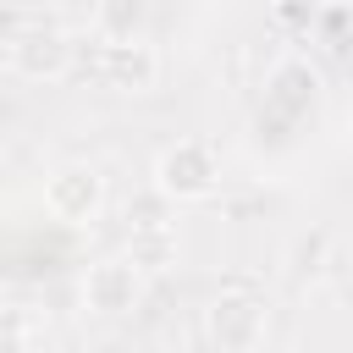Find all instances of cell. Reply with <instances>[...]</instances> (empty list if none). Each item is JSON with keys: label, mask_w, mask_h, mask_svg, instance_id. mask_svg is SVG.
Masks as SVG:
<instances>
[{"label": "cell", "mask_w": 353, "mask_h": 353, "mask_svg": "<svg viewBox=\"0 0 353 353\" xmlns=\"http://www.w3.org/2000/svg\"><path fill=\"white\" fill-rule=\"evenodd\" d=\"M215 182H221V165H215L210 143H199V138H182V143H171V149L154 160V188H160L165 199H176V204L210 199Z\"/></svg>", "instance_id": "6da1fadb"}, {"label": "cell", "mask_w": 353, "mask_h": 353, "mask_svg": "<svg viewBox=\"0 0 353 353\" xmlns=\"http://www.w3.org/2000/svg\"><path fill=\"white\" fill-rule=\"evenodd\" d=\"M210 336L221 353H259L265 342V298L254 287H226L210 309Z\"/></svg>", "instance_id": "7a4b0ae2"}, {"label": "cell", "mask_w": 353, "mask_h": 353, "mask_svg": "<svg viewBox=\"0 0 353 353\" xmlns=\"http://www.w3.org/2000/svg\"><path fill=\"white\" fill-rule=\"evenodd\" d=\"M99 204H105V182H99L94 165H61V171H50V182H44V210H50L55 221L83 226V221L99 215Z\"/></svg>", "instance_id": "3957f363"}, {"label": "cell", "mask_w": 353, "mask_h": 353, "mask_svg": "<svg viewBox=\"0 0 353 353\" xmlns=\"http://www.w3.org/2000/svg\"><path fill=\"white\" fill-rule=\"evenodd\" d=\"M11 72L28 77V83H55V77H66V72H72V44H66V33H55V28L22 33V39L11 44Z\"/></svg>", "instance_id": "277c9868"}, {"label": "cell", "mask_w": 353, "mask_h": 353, "mask_svg": "<svg viewBox=\"0 0 353 353\" xmlns=\"http://www.w3.org/2000/svg\"><path fill=\"white\" fill-rule=\"evenodd\" d=\"M99 72H105V83L121 88V94H149V88L160 83V55H154V44H143V39H110Z\"/></svg>", "instance_id": "5b68a950"}, {"label": "cell", "mask_w": 353, "mask_h": 353, "mask_svg": "<svg viewBox=\"0 0 353 353\" xmlns=\"http://www.w3.org/2000/svg\"><path fill=\"white\" fill-rule=\"evenodd\" d=\"M83 303L94 314H127L138 303V265L132 259H99V265H88Z\"/></svg>", "instance_id": "8992f818"}, {"label": "cell", "mask_w": 353, "mask_h": 353, "mask_svg": "<svg viewBox=\"0 0 353 353\" xmlns=\"http://www.w3.org/2000/svg\"><path fill=\"white\" fill-rule=\"evenodd\" d=\"M127 259H132L138 270H165V265H176V232H171V226H138L132 243H127Z\"/></svg>", "instance_id": "52a82bcc"}, {"label": "cell", "mask_w": 353, "mask_h": 353, "mask_svg": "<svg viewBox=\"0 0 353 353\" xmlns=\"http://www.w3.org/2000/svg\"><path fill=\"white\" fill-rule=\"evenodd\" d=\"M99 28H105V39H138V28H143V0H105V6H99Z\"/></svg>", "instance_id": "ba28073f"}, {"label": "cell", "mask_w": 353, "mask_h": 353, "mask_svg": "<svg viewBox=\"0 0 353 353\" xmlns=\"http://www.w3.org/2000/svg\"><path fill=\"white\" fill-rule=\"evenodd\" d=\"M165 204H171V199H165L160 188H154V193H143V199H132V204H127L132 232H138V226H165Z\"/></svg>", "instance_id": "9c48e42d"}, {"label": "cell", "mask_w": 353, "mask_h": 353, "mask_svg": "<svg viewBox=\"0 0 353 353\" xmlns=\"http://www.w3.org/2000/svg\"><path fill=\"white\" fill-rule=\"evenodd\" d=\"M0 353H28V336H22L17 314H0Z\"/></svg>", "instance_id": "30bf717a"}]
</instances>
